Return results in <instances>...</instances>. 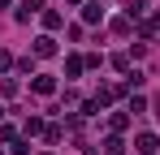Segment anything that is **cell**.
Segmentation results:
<instances>
[{
    "label": "cell",
    "mask_w": 160,
    "mask_h": 155,
    "mask_svg": "<svg viewBox=\"0 0 160 155\" xmlns=\"http://www.w3.org/2000/svg\"><path fill=\"white\" fill-rule=\"evenodd\" d=\"M134 151L138 155H156L160 151V138L156 134H138V138H134Z\"/></svg>",
    "instance_id": "1"
},
{
    "label": "cell",
    "mask_w": 160,
    "mask_h": 155,
    "mask_svg": "<svg viewBox=\"0 0 160 155\" xmlns=\"http://www.w3.org/2000/svg\"><path fill=\"white\" fill-rule=\"evenodd\" d=\"M30 86H35V95H52V91H56V78H48V73H35V82H30Z\"/></svg>",
    "instance_id": "2"
},
{
    "label": "cell",
    "mask_w": 160,
    "mask_h": 155,
    "mask_svg": "<svg viewBox=\"0 0 160 155\" xmlns=\"http://www.w3.org/2000/svg\"><path fill=\"white\" fill-rule=\"evenodd\" d=\"M35 13H43V0H22V9H18V17H22V22H30Z\"/></svg>",
    "instance_id": "3"
},
{
    "label": "cell",
    "mask_w": 160,
    "mask_h": 155,
    "mask_svg": "<svg viewBox=\"0 0 160 155\" xmlns=\"http://www.w3.org/2000/svg\"><path fill=\"white\" fill-rule=\"evenodd\" d=\"M56 52V39L52 35H39V39H35V56H52Z\"/></svg>",
    "instance_id": "4"
},
{
    "label": "cell",
    "mask_w": 160,
    "mask_h": 155,
    "mask_svg": "<svg viewBox=\"0 0 160 155\" xmlns=\"http://www.w3.org/2000/svg\"><path fill=\"white\" fill-rule=\"evenodd\" d=\"M100 17H104L100 4H82V22H100Z\"/></svg>",
    "instance_id": "5"
},
{
    "label": "cell",
    "mask_w": 160,
    "mask_h": 155,
    "mask_svg": "<svg viewBox=\"0 0 160 155\" xmlns=\"http://www.w3.org/2000/svg\"><path fill=\"white\" fill-rule=\"evenodd\" d=\"M82 65H87V60H78V56H69V60H65V73H69V78H78V73H82Z\"/></svg>",
    "instance_id": "6"
},
{
    "label": "cell",
    "mask_w": 160,
    "mask_h": 155,
    "mask_svg": "<svg viewBox=\"0 0 160 155\" xmlns=\"http://www.w3.org/2000/svg\"><path fill=\"white\" fill-rule=\"evenodd\" d=\"M43 26L48 30H61V13H43Z\"/></svg>",
    "instance_id": "7"
},
{
    "label": "cell",
    "mask_w": 160,
    "mask_h": 155,
    "mask_svg": "<svg viewBox=\"0 0 160 155\" xmlns=\"http://www.w3.org/2000/svg\"><path fill=\"white\" fill-rule=\"evenodd\" d=\"M69 4H82V0H69Z\"/></svg>",
    "instance_id": "8"
},
{
    "label": "cell",
    "mask_w": 160,
    "mask_h": 155,
    "mask_svg": "<svg viewBox=\"0 0 160 155\" xmlns=\"http://www.w3.org/2000/svg\"><path fill=\"white\" fill-rule=\"evenodd\" d=\"M156 112H160V99H156Z\"/></svg>",
    "instance_id": "9"
},
{
    "label": "cell",
    "mask_w": 160,
    "mask_h": 155,
    "mask_svg": "<svg viewBox=\"0 0 160 155\" xmlns=\"http://www.w3.org/2000/svg\"><path fill=\"white\" fill-rule=\"evenodd\" d=\"M0 155H4V151H0Z\"/></svg>",
    "instance_id": "10"
}]
</instances>
